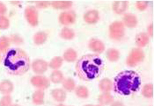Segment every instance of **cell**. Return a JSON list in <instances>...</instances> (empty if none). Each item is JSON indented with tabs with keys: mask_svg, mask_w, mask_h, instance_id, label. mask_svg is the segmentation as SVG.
Here are the masks:
<instances>
[{
	"mask_svg": "<svg viewBox=\"0 0 154 106\" xmlns=\"http://www.w3.org/2000/svg\"><path fill=\"white\" fill-rule=\"evenodd\" d=\"M3 65L9 74L22 75L30 68V60L26 53L20 48L8 49L2 59Z\"/></svg>",
	"mask_w": 154,
	"mask_h": 106,
	"instance_id": "cell-1",
	"label": "cell"
},
{
	"mask_svg": "<svg viewBox=\"0 0 154 106\" xmlns=\"http://www.w3.org/2000/svg\"><path fill=\"white\" fill-rule=\"evenodd\" d=\"M103 62L97 55H87L82 56L76 64V71L81 79L93 80L99 76L103 68Z\"/></svg>",
	"mask_w": 154,
	"mask_h": 106,
	"instance_id": "cell-2",
	"label": "cell"
},
{
	"mask_svg": "<svg viewBox=\"0 0 154 106\" xmlns=\"http://www.w3.org/2000/svg\"><path fill=\"white\" fill-rule=\"evenodd\" d=\"M141 84L139 74L133 71H126L119 73L113 84L115 92L122 95H128L137 92Z\"/></svg>",
	"mask_w": 154,
	"mask_h": 106,
	"instance_id": "cell-3",
	"label": "cell"
},
{
	"mask_svg": "<svg viewBox=\"0 0 154 106\" xmlns=\"http://www.w3.org/2000/svg\"><path fill=\"white\" fill-rule=\"evenodd\" d=\"M125 35V27L122 22L115 21L109 27V36L114 40H119L123 38Z\"/></svg>",
	"mask_w": 154,
	"mask_h": 106,
	"instance_id": "cell-4",
	"label": "cell"
},
{
	"mask_svg": "<svg viewBox=\"0 0 154 106\" xmlns=\"http://www.w3.org/2000/svg\"><path fill=\"white\" fill-rule=\"evenodd\" d=\"M144 58L145 54L142 49L140 48H134L128 56L127 65L130 67H134L142 62Z\"/></svg>",
	"mask_w": 154,
	"mask_h": 106,
	"instance_id": "cell-5",
	"label": "cell"
},
{
	"mask_svg": "<svg viewBox=\"0 0 154 106\" xmlns=\"http://www.w3.org/2000/svg\"><path fill=\"white\" fill-rule=\"evenodd\" d=\"M76 20V14L73 11L62 12L59 16V21L64 25H70L75 23Z\"/></svg>",
	"mask_w": 154,
	"mask_h": 106,
	"instance_id": "cell-6",
	"label": "cell"
},
{
	"mask_svg": "<svg viewBox=\"0 0 154 106\" xmlns=\"http://www.w3.org/2000/svg\"><path fill=\"white\" fill-rule=\"evenodd\" d=\"M31 82L33 85L42 89L48 88L50 85L49 80L44 76H34L31 79Z\"/></svg>",
	"mask_w": 154,
	"mask_h": 106,
	"instance_id": "cell-7",
	"label": "cell"
},
{
	"mask_svg": "<svg viewBox=\"0 0 154 106\" xmlns=\"http://www.w3.org/2000/svg\"><path fill=\"white\" fill-rule=\"evenodd\" d=\"M88 46L91 50L97 53H102L105 50V46L103 43L97 38L91 39Z\"/></svg>",
	"mask_w": 154,
	"mask_h": 106,
	"instance_id": "cell-8",
	"label": "cell"
},
{
	"mask_svg": "<svg viewBox=\"0 0 154 106\" xmlns=\"http://www.w3.org/2000/svg\"><path fill=\"white\" fill-rule=\"evenodd\" d=\"M26 17L29 23L32 26L38 24V13L36 9L32 6H29L26 9Z\"/></svg>",
	"mask_w": 154,
	"mask_h": 106,
	"instance_id": "cell-9",
	"label": "cell"
},
{
	"mask_svg": "<svg viewBox=\"0 0 154 106\" xmlns=\"http://www.w3.org/2000/svg\"><path fill=\"white\" fill-rule=\"evenodd\" d=\"M84 19L87 23L91 24L96 23L99 19V13L96 10L89 11L84 15Z\"/></svg>",
	"mask_w": 154,
	"mask_h": 106,
	"instance_id": "cell-10",
	"label": "cell"
},
{
	"mask_svg": "<svg viewBox=\"0 0 154 106\" xmlns=\"http://www.w3.org/2000/svg\"><path fill=\"white\" fill-rule=\"evenodd\" d=\"M122 23L124 26L128 28H134L137 25V18L133 14L127 13L124 14L123 16Z\"/></svg>",
	"mask_w": 154,
	"mask_h": 106,
	"instance_id": "cell-11",
	"label": "cell"
},
{
	"mask_svg": "<svg viewBox=\"0 0 154 106\" xmlns=\"http://www.w3.org/2000/svg\"><path fill=\"white\" fill-rule=\"evenodd\" d=\"M48 65L45 61L43 60H37L32 64V68L34 71L37 74H43L48 69Z\"/></svg>",
	"mask_w": 154,
	"mask_h": 106,
	"instance_id": "cell-12",
	"label": "cell"
},
{
	"mask_svg": "<svg viewBox=\"0 0 154 106\" xmlns=\"http://www.w3.org/2000/svg\"><path fill=\"white\" fill-rule=\"evenodd\" d=\"M149 36L148 34L145 32H141L138 34L136 37V43L139 47H145L149 43Z\"/></svg>",
	"mask_w": 154,
	"mask_h": 106,
	"instance_id": "cell-13",
	"label": "cell"
},
{
	"mask_svg": "<svg viewBox=\"0 0 154 106\" xmlns=\"http://www.w3.org/2000/svg\"><path fill=\"white\" fill-rule=\"evenodd\" d=\"M128 2L127 1H115L112 5L113 10L116 14H121L126 11Z\"/></svg>",
	"mask_w": 154,
	"mask_h": 106,
	"instance_id": "cell-14",
	"label": "cell"
},
{
	"mask_svg": "<svg viewBox=\"0 0 154 106\" xmlns=\"http://www.w3.org/2000/svg\"><path fill=\"white\" fill-rule=\"evenodd\" d=\"M112 80L108 78H104L100 80L99 83V88L103 92H109L112 88Z\"/></svg>",
	"mask_w": 154,
	"mask_h": 106,
	"instance_id": "cell-15",
	"label": "cell"
},
{
	"mask_svg": "<svg viewBox=\"0 0 154 106\" xmlns=\"http://www.w3.org/2000/svg\"><path fill=\"white\" fill-rule=\"evenodd\" d=\"M14 86L12 83L8 80H5L0 83V91L3 94H9L12 92Z\"/></svg>",
	"mask_w": 154,
	"mask_h": 106,
	"instance_id": "cell-16",
	"label": "cell"
},
{
	"mask_svg": "<svg viewBox=\"0 0 154 106\" xmlns=\"http://www.w3.org/2000/svg\"><path fill=\"white\" fill-rule=\"evenodd\" d=\"M52 95L56 101L63 102L65 101L66 98V93L63 89H56L52 91Z\"/></svg>",
	"mask_w": 154,
	"mask_h": 106,
	"instance_id": "cell-17",
	"label": "cell"
},
{
	"mask_svg": "<svg viewBox=\"0 0 154 106\" xmlns=\"http://www.w3.org/2000/svg\"><path fill=\"white\" fill-rule=\"evenodd\" d=\"M98 101L101 105H108L112 104L113 101V98L109 93L103 92L100 95Z\"/></svg>",
	"mask_w": 154,
	"mask_h": 106,
	"instance_id": "cell-18",
	"label": "cell"
},
{
	"mask_svg": "<svg viewBox=\"0 0 154 106\" xmlns=\"http://www.w3.org/2000/svg\"><path fill=\"white\" fill-rule=\"evenodd\" d=\"M63 56L65 60L69 62H72L76 60L77 53L74 49L69 48L65 51Z\"/></svg>",
	"mask_w": 154,
	"mask_h": 106,
	"instance_id": "cell-19",
	"label": "cell"
},
{
	"mask_svg": "<svg viewBox=\"0 0 154 106\" xmlns=\"http://www.w3.org/2000/svg\"><path fill=\"white\" fill-rule=\"evenodd\" d=\"M106 56L110 61H117L119 58V52L115 48H110L107 51Z\"/></svg>",
	"mask_w": 154,
	"mask_h": 106,
	"instance_id": "cell-20",
	"label": "cell"
},
{
	"mask_svg": "<svg viewBox=\"0 0 154 106\" xmlns=\"http://www.w3.org/2000/svg\"><path fill=\"white\" fill-rule=\"evenodd\" d=\"M72 2L68 1H55L51 2V5L55 9H66L72 5Z\"/></svg>",
	"mask_w": 154,
	"mask_h": 106,
	"instance_id": "cell-21",
	"label": "cell"
},
{
	"mask_svg": "<svg viewBox=\"0 0 154 106\" xmlns=\"http://www.w3.org/2000/svg\"><path fill=\"white\" fill-rule=\"evenodd\" d=\"M50 80L53 83H58L64 80V76L61 71H55L50 75Z\"/></svg>",
	"mask_w": 154,
	"mask_h": 106,
	"instance_id": "cell-22",
	"label": "cell"
},
{
	"mask_svg": "<svg viewBox=\"0 0 154 106\" xmlns=\"http://www.w3.org/2000/svg\"><path fill=\"white\" fill-rule=\"evenodd\" d=\"M75 34L72 29L67 27H65L62 29L60 36L65 39H73L75 37Z\"/></svg>",
	"mask_w": 154,
	"mask_h": 106,
	"instance_id": "cell-23",
	"label": "cell"
},
{
	"mask_svg": "<svg viewBox=\"0 0 154 106\" xmlns=\"http://www.w3.org/2000/svg\"><path fill=\"white\" fill-rule=\"evenodd\" d=\"M44 93L42 90H38L36 91L33 95V101L37 105H41L44 102Z\"/></svg>",
	"mask_w": 154,
	"mask_h": 106,
	"instance_id": "cell-24",
	"label": "cell"
},
{
	"mask_svg": "<svg viewBox=\"0 0 154 106\" xmlns=\"http://www.w3.org/2000/svg\"><path fill=\"white\" fill-rule=\"evenodd\" d=\"M9 46L10 41L8 38L5 37L0 38V54L7 51Z\"/></svg>",
	"mask_w": 154,
	"mask_h": 106,
	"instance_id": "cell-25",
	"label": "cell"
},
{
	"mask_svg": "<svg viewBox=\"0 0 154 106\" xmlns=\"http://www.w3.org/2000/svg\"><path fill=\"white\" fill-rule=\"evenodd\" d=\"M143 96L147 98L152 97L153 95V86L152 84H146L142 90Z\"/></svg>",
	"mask_w": 154,
	"mask_h": 106,
	"instance_id": "cell-26",
	"label": "cell"
},
{
	"mask_svg": "<svg viewBox=\"0 0 154 106\" xmlns=\"http://www.w3.org/2000/svg\"><path fill=\"white\" fill-rule=\"evenodd\" d=\"M75 93L77 96L81 98H86L89 96L88 90L85 86H78L76 88Z\"/></svg>",
	"mask_w": 154,
	"mask_h": 106,
	"instance_id": "cell-27",
	"label": "cell"
},
{
	"mask_svg": "<svg viewBox=\"0 0 154 106\" xmlns=\"http://www.w3.org/2000/svg\"><path fill=\"white\" fill-rule=\"evenodd\" d=\"M63 86L69 92H71L75 88V83L71 78H67L63 80Z\"/></svg>",
	"mask_w": 154,
	"mask_h": 106,
	"instance_id": "cell-28",
	"label": "cell"
},
{
	"mask_svg": "<svg viewBox=\"0 0 154 106\" xmlns=\"http://www.w3.org/2000/svg\"><path fill=\"white\" fill-rule=\"evenodd\" d=\"M63 61V60L62 57L59 56L54 57L50 62L49 66L52 69H57L61 66Z\"/></svg>",
	"mask_w": 154,
	"mask_h": 106,
	"instance_id": "cell-29",
	"label": "cell"
},
{
	"mask_svg": "<svg viewBox=\"0 0 154 106\" xmlns=\"http://www.w3.org/2000/svg\"><path fill=\"white\" fill-rule=\"evenodd\" d=\"M47 38V34L43 32H39L35 35L34 37V42L37 44H42L45 42Z\"/></svg>",
	"mask_w": 154,
	"mask_h": 106,
	"instance_id": "cell-30",
	"label": "cell"
},
{
	"mask_svg": "<svg viewBox=\"0 0 154 106\" xmlns=\"http://www.w3.org/2000/svg\"><path fill=\"white\" fill-rule=\"evenodd\" d=\"M11 103L10 96L7 95L4 96L0 101V106H10Z\"/></svg>",
	"mask_w": 154,
	"mask_h": 106,
	"instance_id": "cell-31",
	"label": "cell"
},
{
	"mask_svg": "<svg viewBox=\"0 0 154 106\" xmlns=\"http://www.w3.org/2000/svg\"><path fill=\"white\" fill-rule=\"evenodd\" d=\"M9 20L7 18L2 16L0 17V28L6 29L8 28L9 25Z\"/></svg>",
	"mask_w": 154,
	"mask_h": 106,
	"instance_id": "cell-32",
	"label": "cell"
},
{
	"mask_svg": "<svg viewBox=\"0 0 154 106\" xmlns=\"http://www.w3.org/2000/svg\"><path fill=\"white\" fill-rule=\"evenodd\" d=\"M148 2L146 1H138L136 3V7L140 11H144L148 6Z\"/></svg>",
	"mask_w": 154,
	"mask_h": 106,
	"instance_id": "cell-33",
	"label": "cell"
},
{
	"mask_svg": "<svg viewBox=\"0 0 154 106\" xmlns=\"http://www.w3.org/2000/svg\"><path fill=\"white\" fill-rule=\"evenodd\" d=\"M50 5V2H39L38 5L39 8H46Z\"/></svg>",
	"mask_w": 154,
	"mask_h": 106,
	"instance_id": "cell-34",
	"label": "cell"
},
{
	"mask_svg": "<svg viewBox=\"0 0 154 106\" xmlns=\"http://www.w3.org/2000/svg\"><path fill=\"white\" fill-rule=\"evenodd\" d=\"M112 106H125L123 105V103H122L121 102L117 101L113 103Z\"/></svg>",
	"mask_w": 154,
	"mask_h": 106,
	"instance_id": "cell-35",
	"label": "cell"
},
{
	"mask_svg": "<svg viewBox=\"0 0 154 106\" xmlns=\"http://www.w3.org/2000/svg\"><path fill=\"white\" fill-rule=\"evenodd\" d=\"M2 5H3V4H2V3H0V8L2 7ZM5 11L6 9H2L0 8V14H4V13L5 12Z\"/></svg>",
	"mask_w": 154,
	"mask_h": 106,
	"instance_id": "cell-36",
	"label": "cell"
},
{
	"mask_svg": "<svg viewBox=\"0 0 154 106\" xmlns=\"http://www.w3.org/2000/svg\"><path fill=\"white\" fill-rule=\"evenodd\" d=\"M152 25H151L150 27H149V29H148L149 30V34L150 35H152V34H153V32H152V30H153V28H152Z\"/></svg>",
	"mask_w": 154,
	"mask_h": 106,
	"instance_id": "cell-37",
	"label": "cell"
},
{
	"mask_svg": "<svg viewBox=\"0 0 154 106\" xmlns=\"http://www.w3.org/2000/svg\"><path fill=\"white\" fill-rule=\"evenodd\" d=\"M85 106H102L100 105H87Z\"/></svg>",
	"mask_w": 154,
	"mask_h": 106,
	"instance_id": "cell-38",
	"label": "cell"
},
{
	"mask_svg": "<svg viewBox=\"0 0 154 106\" xmlns=\"http://www.w3.org/2000/svg\"><path fill=\"white\" fill-rule=\"evenodd\" d=\"M20 106L19 105H12V106Z\"/></svg>",
	"mask_w": 154,
	"mask_h": 106,
	"instance_id": "cell-39",
	"label": "cell"
},
{
	"mask_svg": "<svg viewBox=\"0 0 154 106\" xmlns=\"http://www.w3.org/2000/svg\"><path fill=\"white\" fill-rule=\"evenodd\" d=\"M1 61V56H0V62Z\"/></svg>",
	"mask_w": 154,
	"mask_h": 106,
	"instance_id": "cell-40",
	"label": "cell"
},
{
	"mask_svg": "<svg viewBox=\"0 0 154 106\" xmlns=\"http://www.w3.org/2000/svg\"></svg>",
	"mask_w": 154,
	"mask_h": 106,
	"instance_id": "cell-41",
	"label": "cell"
}]
</instances>
